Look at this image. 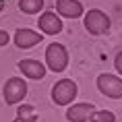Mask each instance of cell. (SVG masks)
I'll return each mask as SVG.
<instances>
[{"instance_id":"obj_1","label":"cell","mask_w":122,"mask_h":122,"mask_svg":"<svg viewBox=\"0 0 122 122\" xmlns=\"http://www.w3.org/2000/svg\"><path fill=\"white\" fill-rule=\"evenodd\" d=\"M79 89L77 83L72 79H60L54 87H52V102L56 106H71L77 97Z\"/></svg>"},{"instance_id":"obj_2","label":"cell","mask_w":122,"mask_h":122,"mask_svg":"<svg viewBox=\"0 0 122 122\" xmlns=\"http://www.w3.org/2000/svg\"><path fill=\"white\" fill-rule=\"evenodd\" d=\"M46 66L54 72H62L68 66V52L62 44H50L46 48Z\"/></svg>"},{"instance_id":"obj_3","label":"cell","mask_w":122,"mask_h":122,"mask_svg":"<svg viewBox=\"0 0 122 122\" xmlns=\"http://www.w3.org/2000/svg\"><path fill=\"white\" fill-rule=\"evenodd\" d=\"M27 95V83L25 79L19 77H10L2 87V97H4V103L6 106H15V103L23 102Z\"/></svg>"},{"instance_id":"obj_4","label":"cell","mask_w":122,"mask_h":122,"mask_svg":"<svg viewBox=\"0 0 122 122\" xmlns=\"http://www.w3.org/2000/svg\"><path fill=\"white\" fill-rule=\"evenodd\" d=\"M85 29L91 35H103L110 31V17L99 8H91L85 13Z\"/></svg>"},{"instance_id":"obj_5","label":"cell","mask_w":122,"mask_h":122,"mask_svg":"<svg viewBox=\"0 0 122 122\" xmlns=\"http://www.w3.org/2000/svg\"><path fill=\"white\" fill-rule=\"evenodd\" d=\"M97 89L102 95L110 99H122V79L110 72H103L97 77Z\"/></svg>"},{"instance_id":"obj_6","label":"cell","mask_w":122,"mask_h":122,"mask_svg":"<svg viewBox=\"0 0 122 122\" xmlns=\"http://www.w3.org/2000/svg\"><path fill=\"white\" fill-rule=\"evenodd\" d=\"M37 25H39V29H41L39 33H44V35H56V33H60L64 29L62 19L58 17V13H52V10L39 15V23Z\"/></svg>"},{"instance_id":"obj_7","label":"cell","mask_w":122,"mask_h":122,"mask_svg":"<svg viewBox=\"0 0 122 122\" xmlns=\"http://www.w3.org/2000/svg\"><path fill=\"white\" fill-rule=\"evenodd\" d=\"M19 71L23 72V77L31 79V81H41L46 77V71L48 66L39 60H33V58H27V60H21L19 62Z\"/></svg>"},{"instance_id":"obj_8","label":"cell","mask_w":122,"mask_h":122,"mask_svg":"<svg viewBox=\"0 0 122 122\" xmlns=\"http://www.w3.org/2000/svg\"><path fill=\"white\" fill-rule=\"evenodd\" d=\"M93 112H95V106L93 103H87V102L72 103L71 108L66 110V120L68 122H89Z\"/></svg>"},{"instance_id":"obj_9","label":"cell","mask_w":122,"mask_h":122,"mask_svg":"<svg viewBox=\"0 0 122 122\" xmlns=\"http://www.w3.org/2000/svg\"><path fill=\"white\" fill-rule=\"evenodd\" d=\"M41 39H44V33H37L33 29H27V27H21L15 33V46L21 50H29L33 46H37Z\"/></svg>"},{"instance_id":"obj_10","label":"cell","mask_w":122,"mask_h":122,"mask_svg":"<svg viewBox=\"0 0 122 122\" xmlns=\"http://www.w3.org/2000/svg\"><path fill=\"white\" fill-rule=\"evenodd\" d=\"M56 13L64 19H79L85 15V8L79 0H56Z\"/></svg>"},{"instance_id":"obj_11","label":"cell","mask_w":122,"mask_h":122,"mask_svg":"<svg viewBox=\"0 0 122 122\" xmlns=\"http://www.w3.org/2000/svg\"><path fill=\"white\" fill-rule=\"evenodd\" d=\"M19 8L25 15H37L44 8V0H19Z\"/></svg>"},{"instance_id":"obj_12","label":"cell","mask_w":122,"mask_h":122,"mask_svg":"<svg viewBox=\"0 0 122 122\" xmlns=\"http://www.w3.org/2000/svg\"><path fill=\"white\" fill-rule=\"evenodd\" d=\"M21 122H35L37 120V114H35V108L33 106H21L19 108V114H17Z\"/></svg>"},{"instance_id":"obj_13","label":"cell","mask_w":122,"mask_h":122,"mask_svg":"<svg viewBox=\"0 0 122 122\" xmlns=\"http://www.w3.org/2000/svg\"><path fill=\"white\" fill-rule=\"evenodd\" d=\"M89 122H116V116L108 110H95Z\"/></svg>"},{"instance_id":"obj_14","label":"cell","mask_w":122,"mask_h":122,"mask_svg":"<svg viewBox=\"0 0 122 122\" xmlns=\"http://www.w3.org/2000/svg\"><path fill=\"white\" fill-rule=\"evenodd\" d=\"M114 66H116V71L122 75V52H118V54H116V58H114Z\"/></svg>"},{"instance_id":"obj_15","label":"cell","mask_w":122,"mask_h":122,"mask_svg":"<svg viewBox=\"0 0 122 122\" xmlns=\"http://www.w3.org/2000/svg\"><path fill=\"white\" fill-rule=\"evenodd\" d=\"M8 39H10V35H8L6 31H2V29H0V48H2V46H6Z\"/></svg>"},{"instance_id":"obj_16","label":"cell","mask_w":122,"mask_h":122,"mask_svg":"<svg viewBox=\"0 0 122 122\" xmlns=\"http://www.w3.org/2000/svg\"><path fill=\"white\" fill-rule=\"evenodd\" d=\"M2 8H4V0H0V10H2Z\"/></svg>"}]
</instances>
